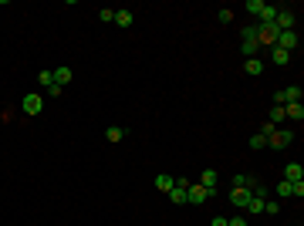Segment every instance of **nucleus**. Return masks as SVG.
Returning a JSON list of instances; mask_svg holds the SVG:
<instances>
[{"label": "nucleus", "mask_w": 304, "mask_h": 226, "mask_svg": "<svg viewBox=\"0 0 304 226\" xmlns=\"http://www.w3.org/2000/svg\"><path fill=\"white\" fill-rule=\"evenodd\" d=\"M270 58H274V65H291V54L281 48H270Z\"/></svg>", "instance_id": "nucleus-20"}, {"label": "nucleus", "mask_w": 304, "mask_h": 226, "mask_svg": "<svg viewBox=\"0 0 304 226\" xmlns=\"http://www.w3.org/2000/svg\"><path fill=\"white\" fill-rule=\"evenodd\" d=\"M284 118H298V122H301V118H304V105H301V101L284 105Z\"/></svg>", "instance_id": "nucleus-14"}, {"label": "nucleus", "mask_w": 304, "mask_h": 226, "mask_svg": "<svg viewBox=\"0 0 304 226\" xmlns=\"http://www.w3.org/2000/svg\"><path fill=\"white\" fill-rule=\"evenodd\" d=\"M294 101H301V88L298 84H291V88H284V91L274 95V105H294Z\"/></svg>", "instance_id": "nucleus-7"}, {"label": "nucleus", "mask_w": 304, "mask_h": 226, "mask_svg": "<svg viewBox=\"0 0 304 226\" xmlns=\"http://www.w3.org/2000/svg\"><path fill=\"white\" fill-rule=\"evenodd\" d=\"M210 226H227V220H223V216H213V223Z\"/></svg>", "instance_id": "nucleus-32"}, {"label": "nucleus", "mask_w": 304, "mask_h": 226, "mask_svg": "<svg viewBox=\"0 0 304 226\" xmlns=\"http://www.w3.org/2000/svg\"><path fill=\"white\" fill-rule=\"evenodd\" d=\"M291 142H294V132H291V129H277V132L267 139V145H270V149H287Z\"/></svg>", "instance_id": "nucleus-4"}, {"label": "nucleus", "mask_w": 304, "mask_h": 226, "mask_svg": "<svg viewBox=\"0 0 304 226\" xmlns=\"http://www.w3.org/2000/svg\"><path fill=\"white\" fill-rule=\"evenodd\" d=\"M172 182H176V179H172V176H166V172H159V176H155V189H159V193H169V189H172Z\"/></svg>", "instance_id": "nucleus-16"}, {"label": "nucleus", "mask_w": 304, "mask_h": 226, "mask_svg": "<svg viewBox=\"0 0 304 226\" xmlns=\"http://www.w3.org/2000/svg\"><path fill=\"white\" fill-rule=\"evenodd\" d=\"M277 34H281V31H277L274 24H257V34H253V37H257L260 48H274V44H277Z\"/></svg>", "instance_id": "nucleus-1"}, {"label": "nucleus", "mask_w": 304, "mask_h": 226, "mask_svg": "<svg viewBox=\"0 0 304 226\" xmlns=\"http://www.w3.org/2000/svg\"><path fill=\"white\" fill-rule=\"evenodd\" d=\"M132 20H135L132 10H115V24H118V27H132Z\"/></svg>", "instance_id": "nucleus-15"}, {"label": "nucleus", "mask_w": 304, "mask_h": 226, "mask_svg": "<svg viewBox=\"0 0 304 226\" xmlns=\"http://www.w3.org/2000/svg\"><path fill=\"white\" fill-rule=\"evenodd\" d=\"M200 186H206L210 193H217V169H203L200 172Z\"/></svg>", "instance_id": "nucleus-12"}, {"label": "nucleus", "mask_w": 304, "mask_h": 226, "mask_svg": "<svg viewBox=\"0 0 304 226\" xmlns=\"http://www.w3.org/2000/svg\"><path fill=\"white\" fill-rule=\"evenodd\" d=\"M294 24H298V14L287 10V7H277V20H274V27H277V31H294Z\"/></svg>", "instance_id": "nucleus-2"}, {"label": "nucleus", "mask_w": 304, "mask_h": 226, "mask_svg": "<svg viewBox=\"0 0 304 226\" xmlns=\"http://www.w3.org/2000/svg\"><path fill=\"white\" fill-rule=\"evenodd\" d=\"M264 213H267V216H277V213H281V206H277V203H270V199H267V203H264Z\"/></svg>", "instance_id": "nucleus-30"}, {"label": "nucleus", "mask_w": 304, "mask_h": 226, "mask_svg": "<svg viewBox=\"0 0 304 226\" xmlns=\"http://www.w3.org/2000/svg\"><path fill=\"white\" fill-rule=\"evenodd\" d=\"M51 75H54V84H58V88H65V84H68V81H71V68H68V65H61V68H54V71H51Z\"/></svg>", "instance_id": "nucleus-11"}, {"label": "nucleus", "mask_w": 304, "mask_h": 226, "mask_svg": "<svg viewBox=\"0 0 304 226\" xmlns=\"http://www.w3.org/2000/svg\"><path fill=\"white\" fill-rule=\"evenodd\" d=\"M250 182H253V179H250V176H247V172H236V176H233V182H230V186H233V189H250Z\"/></svg>", "instance_id": "nucleus-19"}, {"label": "nucleus", "mask_w": 304, "mask_h": 226, "mask_svg": "<svg viewBox=\"0 0 304 226\" xmlns=\"http://www.w3.org/2000/svg\"><path fill=\"white\" fill-rule=\"evenodd\" d=\"M274 48H281V51L294 54V51H298V31H281V34H277V44H274Z\"/></svg>", "instance_id": "nucleus-3"}, {"label": "nucleus", "mask_w": 304, "mask_h": 226, "mask_svg": "<svg viewBox=\"0 0 304 226\" xmlns=\"http://www.w3.org/2000/svg\"><path fill=\"white\" fill-rule=\"evenodd\" d=\"M105 139H108V142H122V139H125V129H118V125H112V129L105 132Z\"/></svg>", "instance_id": "nucleus-22"}, {"label": "nucleus", "mask_w": 304, "mask_h": 226, "mask_svg": "<svg viewBox=\"0 0 304 226\" xmlns=\"http://www.w3.org/2000/svg\"><path fill=\"white\" fill-rule=\"evenodd\" d=\"M98 20H101V24H112V20H115V10L101 7V10H98Z\"/></svg>", "instance_id": "nucleus-26"}, {"label": "nucleus", "mask_w": 304, "mask_h": 226, "mask_svg": "<svg viewBox=\"0 0 304 226\" xmlns=\"http://www.w3.org/2000/svg\"><path fill=\"white\" fill-rule=\"evenodd\" d=\"M37 84H41V88H51V84H54V75H51V71H41V75H37Z\"/></svg>", "instance_id": "nucleus-25"}, {"label": "nucleus", "mask_w": 304, "mask_h": 226, "mask_svg": "<svg viewBox=\"0 0 304 226\" xmlns=\"http://www.w3.org/2000/svg\"><path fill=\"white\" fill-rule=\"evenodd\" d=\"M284 179H287V182H301V179H304L301 162H287V169H284Z\"/></svg>", "instance_id": "nucleus-10"}, {"label": "nucleus", "mask_w": 304, "mask_h": 226, "mask_svg": "<svg viewBox=\"0 0 304 226\" xmlns=\"http://www.w3.org/2000/svg\"><path fill=\"white\" fill-rule=\"evenodd\" d=\"M250 149H267V139H264V135H260V132H257V135H253V139H250Z\"/></svg>", "instance_id": "nucleus-27"}, {"label": "nucleus", "mask_w": 304, "mask_h": 226, "mask_svg": "<svg viewBox=\"0 0 304 226\" xmlns=\"http://www.w3.org/2000/svg\"><path fill=\"white\" fill-rule=\"evenodd\" d=\"M217 20H220V24H230V20H233V10H227V7L217 10Z\"/></svg>", "instance_id": "nucleus-28"}, {"label": "nucleus", "mask_w": 304, "mask_h": 226, "mask_svg": "<svg viewBox=\"0 0 304 226\" xmlns=\"http://www.w3.org/2000/svg\"><path fill=\"white\" fill-rule=\"evenodd\" d=\"M210 196H213V193H210L206 186H200V182H189V189H186V203H196V206L206 203Z\"/></svg>", "instance_id": "nucleus-6"}, {"label": "nucleus", "mask_w": 304, "mask_h": 226, "mask_svg": "<svg viewBox=\"0 0 304 226\" xmlns=\"http://www.w3.org/2000/svg\"><path fill=\"white\" fill-rule=\"evenodd\" d=\"M264 7H267L264 0H247V3H243V10H247V14H253V17H260V14H264Z\"/></svg>", "instance_id": "nucleus-17"}, {"label": "nucleus", "mask_w": 304, "mask_h": 226, "mask_svg": "<svg viewBox=\"0 0 304 226\" xmlns=\"http://www.w3.org/2000/svg\"><path fill=\"white\" fill-rule=\"evenodd\" d=\"M284 122V105H274V112H270V125H281Z\"/></svg>", "instance_id": "nucleus-24"}, {"label": "nucleus", "mask_w": 304, "mask_h": 226, "mask_svg": "<svg viewBox=\"0 0 304 226\" xmlns=\"http://www.w3.org/2000/svg\"><path fill=\"white\" fill-rule=\"evenodd\" d=\"M186 189H189V179H176V182H172V189L166 193V196H169V203L183 206V203H186Z\"/></svg>", "instance_id": "nucleus-5"}, {"label": "nucleus", "mask_w": 304, "mask_h": 226, "mask_svg": "<svg viewBox=\"0 0 304 226\" xmlns=\"http://www.w3.org/2000/svg\"><path fill=\"white\" fill-rule=\"evenodd\" d=\"M264 203H267V199H260V196H250V203H247V213H264Z\"/></svg>", "instance_id": "nucleus-23"}, {"label": "nucleus", "mask_w": 304, "mask_h": 226, "mask_svg": "<svg viewBox=\"0 0 304 226\" xmlns=\"http://www.w3.org/2000/svg\"><path fill=\"white\" fill-rule=\"evenodd\" d=\"M277 196H291V182H287V179L277 182Z\"/></svg>", "instance_id": "nucleus-29"}, {"label": "nucleus", "mask_w": 304, "mask_h": 226, "mask_svg": "<svg viewBox=\"0 0 304 226\" xmlns=\"http://www.w3.org/2000/svg\"><path fill=\"white\" fill-rule=\"evenodd\" d=\"M250 189H230V203L236 206V210H247V203H250Z\"/></svg>", "instance_id": "nucleus-9"}, {"label": "nucleus", "mask_w": 304, "mask_h": 226, "mask_svg": "<svg viewBox=\"0 0 304 226\" xmlns=\"http://www.w3.org/2000/svg\"><path fill=\"white\" fill-rule=\"evenodd\" d=\"M240 48H243V58H257V51H260V44H257L253 37H247V41H243Z\"/></svg>", "instance_id": "nucleus-18"}, {"label": "nucleus", "mask_w": 304, "mask_h": 226, "mask_svg": "<svg viewBox=\"0 0 304 226\" xmlns=\"http://www.w3.org/2000/svg\"><path fill=\"white\" fill-rule=\"evenodd\" d=\"M227 226H247V223H243V216H233V220H227Z\"/></svg>", "instance_id": "nucleus-31"}, {"label": "nucleus", "mask_w": 304, "mask_h": 226, "mask_svg": "<svg viewBox=\"0 0 304 226\" xmlns=\"http://www.w3.org/2000/svg\"><path fill=\"white\" fill-rule=\"evenodd\" d=\"M243 71H247L250 78L264 75V61H260V58H247V61H243Z\"/></svg>", "instance_id": "nucleus-13"}, {"label": "nucleus", "mask_w": 304, "mask_h": 226, "mask_svg": "<svg viewBox=\"0 0 304 226\" xmlns=\"http://www.w3.org/2000/svg\"><path fill=\"white\" fill-rule=\"evenodd\" d=\"M274 20H277V7H270V3H267V7H264V14H260V24H274Z\"/></svg>", "instance_id": "nucleus-21"}, {"label": "nucleus", "mask_w": 304, "mask_h": 226, "mask_svg": "<svg viewBox=\"0 0 304 226\" xmlns=\"http://www.w3.org/2000/svg\"><path fill=\"white\" fill-rule=\"evenodd\" d=\"M20 108H24V115H41V108H44V98H41L37 91H31V95L20 101Z\"/></svg>", "instance_id": "nucleus-8"}]
</instances>
